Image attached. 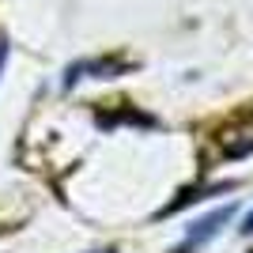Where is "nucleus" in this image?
Wrapping results in <instances>:
<instances>
[{"instance_id": "f257e3e1", "label": "nucleus", "mask_w": 253, "mask_h": 253, "mask_svg": "<svg viewBox=\"0 0 253 253\" xmlns=\"http://www.w3.org/2000/svg\"><path fill=\"white\" fill-rule=\"evenodd\" d=\"M231 215H234V204H227V208H215L211 215L197 219V223L189 227V234H185V242H181L174 253H193V250H201V246L208 242V238H215V234H219V227H223L227 219H231Z\"/></svg>"}, {"instance_id": "f03ea898", "label": "nucleus", "mask_w": 253, "mask_h": 253, "mask_svg": "<svg viewBox=\"0 0 253 253\" xmlns=\"http://www.w3.org/2000/svg\"><path fill=\"white\" fill-rule=\"evenodd\" d=\"M84 72L98 76V80H114V76H121V72H125V64L117 61V57H98V61H80V64H72V68H68V76H64V84H61V87H64V91H68V87H76Z\"/></svg>"}, {"instance_id": "7ed1b4c3", "label": "nucleus", "mask_w": 253, "mask_h": 253, "mask_svg": "<svg viewBox=\"0 0 253 253\" xmlns=\"http://www.w3.org/2000/svg\"><path fill=\"white\" fill-rule=\"evenodd\" d=\"M242 234H253V211L246 215V223H242Z\"/></svg>"}, {"instance_id": "20e7f679", "label": "nucleus", "mask_w": 253, "mask_h": 253, "mask_svg": "<svg viewBox=\"0 0 253 253\" xmlns=\"http://www.w3.org/2000/svg\"><path fill=\"white\" fill-rule=\"evenodd\" d=\"M4 61H8V45L0 42V72H4Z\"/></svg>"}, {"instance_id": "39448f33", "label": "nucleus", "mask_w": 253, "mask_h": 253, "mask_svg": "<svg viewBox=\"0 0 253 253\" xmlns=\"http://www.w3.org/2000/svg\"><path fill=\"white\" fill-rule=\"evenodd\" d=\"M102 253H114V250H102Z\"/></svg>"}]
</instances>
